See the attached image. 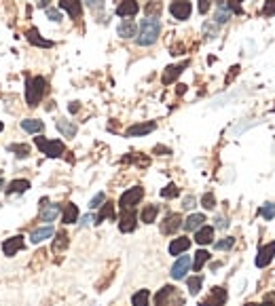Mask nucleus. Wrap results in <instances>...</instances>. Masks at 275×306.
I'll return each instance as SVG.
<instances>
[{
	"label": "nucleus",
	"mask_w": 275,
	"mask_h": 306,
	"mask_svg": "<svg viewBox=\"0 0 275 306\" xmlns=\"http://www.w3.org/2000/svg\"><path fill=\"white\" fill-rule=\"evenodd\" d=\"M161 34V21L157 17H146L142 24H140V34H138V45L140 47H148L154 45Z\"/></svg>",
	"instance_id": "1"
},
{
	"label": "nucleus",
	"mask_w": 275,
	"mask_h": 306,
	"mask_svg": "<svg viewBox=\"0 0 275 306\" xmlns=\"http://www.w3.org/2000/svg\"><path fill=\"white\" fill-rule=\"evenodd\" d=\"M47 91H49V84L42 76L28 78L26 81V102H28V106H30V108L38 106L42 95H47Z\"/></svg>",
	"instance_id": "2"
},
{
	"label": "nucleus",
	"mask_w": 275,
	"mask_h": 306,
	"mask_svg": "<svg viewBox=\"0 0 275 306\" xmlns=\"http://www.w3.org/2000/svg\"><path fill=\"white\" fill-rule=\"evenodd\" d=\"M154 306H184V296L174 285H165L154 296Z\"/></svg>",
	"instance_id": "3"
},
{
	"label": "nucleus",
	"mask_w": 275,
	"mask_h": 306,
	"mask_svg": "<svg viewBox=\"0 0 275 306\" xmlns=\"http://www.w3.org/2000/svg\"><path fill=\"white\" fill-rule=\"evenodd\" d=\"M142 196H144V190L140 186H133V188H129L127 192L121 195V198H119V207L121 209H133L140 201H142Z\"/></svg>",
	"instance_id": "4"
},
{
	"label": "nucleus",
	"mask_w": 275,
	"mask_h": 306,
	"mask_svg": "<svg viewBox=\"0 0 275 306\" xmlns=\"http://www.w3.org/2000/svg\"><path fill=\"white\" fill-rule=\"evenodd\" d=\"M34 141H36V146H38L47 156H51V159H58V156L63 154V144H61L60 139H53V141H51V139H45V138H36Z\"/></svg>",
	"instance_id": "5"
},
{
	"label": "nucleus",
	"mask_w": 275,
	"mask_h": 306,
	"mask_svg": "<svg viewBox=\"0 0 275 306\" xmlns=\"http://www.w3.org/2000/svg\"><path fill=\"white\" fill-rule=\"evenodd\" d=\"M190 11H193V6H190L188 0H174V2L169 4V13H172L174 19H178V21L188 19Z\"/></svg>",
	"instance_id": "6"
},
{
	"label": "nucleus",
	"mask_w": 275,
	"mask_h": 306,
	"mask_svg": "<svg viewBox=\"0 0 275 306\" xmlns=\"http://www.w3.org/2000/svg\"><path fill=\"white\" fill-rule=\"evenodd\" d=\"M188 268H190V258L188 255H180V258L176 260V264L172 266V279H176V281L184 279Z\"/></svg>",
	"instance_id": "7"
},
{
	"label": "nucleus",
	"mask_w": 275,
	"mask_h": 306,
	"mask_svg": "<svg viewBox=\"0 0 275 306\" xmlns=\"http://www.w3.org/2000/svg\"><path fill=\"white\" fill-rule=\"evenodd\" d=\"M119 228H121V232L136 230V211H133V209H123L121 218H119Z\"/></svg>",
	"instance_id": "8"
},
{
	"label": "nucleus",
	"mask_w": 275,
	"mask_h": 306,
	"mask_svg": "<svg viewBox=\"0 0 275 306\" xmlns=\"http://www.w3.org/2000/svg\"><path fill=\"white\" fill-rule=\"evenodd\" d=\"M182 226V216L180 213H169L165 218V222L161 224V232L163 234H174Z\"/></svg>",
	"instance_id": "9"
},
{
	"label": "nucleus",
	"mask_w": 275,
	"mask_h": 306,
	"mask_svg": "<svg viewBox=\"0 0 275 306\" xmlns=\"http://www.w3.org/2000/svg\"><path fill=\"white\" fill-rule=\"evenodd\" d=\"M224 302H227V291H224L222 287H214L210 298L208 300H203L199 306H222Z\"/></svg>",
	"instance_id": "10"
},
{
	"label": "nucleus",
	"mask_w": 275,
	"mask_h": 306,
	"mask_svg": "<svg viewBox=\"0 0 275 306\" xmlns=\"http://www.w3.org/2000/svg\"><path fill=\"white\" fill-rule=\"evenodd\" d=\"M273 255H275V241H273V243H269V245H265L258 251V255H256V266L258 268H265L273 260Z\"/></svg>",
	"instance_id": "11"
},
{
	"label": "nucleus",
	"mask_w": 275,
	"mask_h": 306,
	"mask_svg": "<svg viewBox=\"0 0 275 306\" xmlns=\"http://www.w3.org/2000/svg\"><path fill=\"white\" fill-rule=\"evenodd\" d=\"M60 9L68 11V15L72 19H79L83 13V4H81V0H60Z\"/></svg>",
	"instance_id": "12"
},
{
	"label": "nucleus",
	"mask_w": 275,
	"mask_h": 306,
	"mask_svg": "<svg viewBox=\"0 0 275 306\" xmlns=\"http://www.w3.org/2000/svg\"><path fill=\"white\" fill-rule=\"evenodd\" d=\"M140 11V4L136 0H123L121 4L117 6V15L119 17H133Z\"/></svg>",
	"instance_id": "13"
},
{
	"label": "nucleus",
	"mask_w": 275,
	"mask_h": 306,
	"mask_svg": "<svg viewBox=\"0 0 275 306\" xmlns=\"http://www.w3.org/2000/svg\"><path fill=\"white\" fill-rule=\"evenodd\" d=\"M21 247H24V237H13L2 243V251H4V255H15Z\"/></svg>",
	"instance_id": "14"
},
{
	"label": "nucleus",
	"mask_w": 275,
	"mask_h": 306,
	"mask_svg": "<svg viewBox=\"0 0 275 306\" xmlns=\"http://www.w3.org/2000/svg\"><path fill=\"white\" fill-rule=\"evenodd\" d=\"M136 32H138V28H136V24H133L131 19H125L123 24H119V28H117V34L121 38H133V36H136Z\"/></svg>",
	"instance_id": "15"
},
{
	"label": "nucleus",
	"mask_w": 275,
	"mask_h": 306,
	"mask_svg": "<svg viewBox=\"0 0 275 306\" xmlns=\"http://www.w3.org/2000/svg\"><path fill=\"white\" fill-rule=\"evenodd\" d=\"M212 239H214V228L212 226H201V228H197L195 232V241L199 245H208L212 243Z\"/></svg>",
	"instance_id": "16"
},
{
	"label": "nucleus",
	"mask_w": 275,
	"mask_h": 306,
	"mask_svg": "<svg viewBox=\"0 0 275 306\" xmlns=\"http://www.w3.org/2000/svg\"><path fill=\"white\" fill-rule=\"evenodd\" d=\"M154 123H142V125H133V127H129L127 129V138H138V135H146V133H151V131H154Z\"/></svg>",
	"instance_id": "17"
},
{
	"label": "nucleus",
	"mask_w": 275,
	"mask_h": 306,
	"mask_svg": "<svg viewBox=\"0 0 275 306\" xmlns=\"http://www.w3.org/2000/svg\"><path fill=\"white\" fill-rule=\"evenodd\" d=\"M188 247H190V239H186V237L174 239L172 243H169V253H172V255H180V253H184Z\"/></svg>",
	"instance_id": "18"
},
{
	"label": "nucleus",
	"mask_w": 275,
	"mask_h": 306,
	"mask_svg": "<svg viewBox=\"0 0 275 306\" xmlns=\"http://www.w3.org/2000/svg\"><path fill=\"white\" fill-rule=\"evenodd\" d=\"M26 38L30 40L32 45H36V47H45V49H51V47H53V42H51V40L40 38V34H38L36 28H30V30H28V34H26Z\"/></svg>",
	"instance_id": "19"
},
{
	"label": "nucleus",
	"mask_w": 275,
	"mask_h": 306,
	"mask_svg": "<svg viewBox=\"0 0 275 306\" xmlns=\"http://www.w3.org/2000/svg\"><path fill=\"white\" fill-rule=\"evenodd\" d=\"M49 237H53V228L51 226H40V228H36L30 234V241L36 245V243H42V241L49 239Z\"/></svg>",
	"instance_id": "20"
},
{
	"label": "nucleus",
	"mask_w": 275,
	"mask_h": 306,
	"mask_svg": "<svg viewBox=\"0 0 275 306\" xmlns=\"http://www.w3.org/2000/svg\"><path fill=\"white\" fill-rule=\"evenodd\" d=\"M21 129L26 133H40L45 129V123H42V120H36V118H26V120H21Z\"/></svg>",
	"instance_id": "21"
},
{
	"label": "nucleus",
	"mask_w": 275,
	"mask_h": 306,
	"mask_svg": "<svg viewBox=\"0 0 275 306\" xmlns=\"http://www.w3.org/2000/svg\"><path fill=\"white\" fill-rule=\"evenodd\" d=\"M203 222H206V216H201V213H193V216H188L184 220V230H197V228H201Z\"/></svg>",
	"instance_id": "22"
},
{
	"label": "nucleus",
	"mask_w": 275,
	"mask_h": 306,
	"mask_svg": "<svg viewBox=\"0 0 275 306\" xmlns=\"http://www.w3.org/2000/svg\"><path fill=\"white\" fill-rule=\"evenodd\" d=\"M76 218H79V209H76V205L68 203L66 207H63V213H61L63 224H74V222H76Z\"/></svg>",
	"instance_id": "23"
},
{
	"label": "nucleus",
	"mask_w": 275,
	"mask_h": 306,
	"mask_svg": "<svg viewBox=\"0 0 275 306\" xmlns=\"http://www.w3.org/2000/svg\"><path fill=\"white\" fill-rule=\"evenodd\" d=\"M30 188V182L28 180H13L9 184V188H6V195H21V192H26Z\"/></svg>",
	"instance_id": "24"
},
{
	"label": "nucleus",
	"mask_w": 275,
	"mask_h": 306,
	"mask_svg": "<svg viewBox=\"0 0 275 306\" xmlns=\"http://www.w3.org/2000/svg\"><path fill=\"white\" fill-rule=\"evenodd\" d=\"M58 216H60V207H58V205H42V213H40L42 222H53Z\"/></svg>",
	"instance_id": "25"
},
{
	"label": "nucleus",
	"mask_w": 275,
	"mask_h": 306,
	"mask_svg": "<svg viewBox=\"0 0 275 306\" xmlns=\"http://www.w3.org/2000/svg\"><path fill=\"white\" fill-rule=\"evenodd\" d=\"M58 129L63 138H74L76 135V125H72L70 120H58Z\"/></svg>",
	"instance_id": "26"
},
{
	"label": "nucleus",
	"mask_w": 275,
	"mask_h": 306,
	"mask_svg": "<svg viewBox=\"0 0 275 306\" xmlns=\"http://www.w3.org/2000/svg\"><path fill=\"white\" fill-rule=\"evenodd\" d=\"M208 260H210V253L206 251V249H201V251H197V253H195V260L190 262V266L195 268V273H199V270L203 268V264H206Z\"/></svg>",
	"instance_id": "27"
},
{
	"label": "nucleus",
	"mask_w": 275,
	"mask_h": 306,
	"mask_svg": "<svg viewBox=\"0 0 275 306\" xmlns=\"http://www.w3.org/2000/svg\"><path fill=\"white\" fill-rule=\"evenodd\" d=\"M182 70H184V63H182V66H169V68H167V72L163 74V83H165V84L174 83L176 78L180 76V72H182Z\"/></svg>",
	"instance_id": "28"
},
{
	"label": "nucleus",
	"mask_w": 275,
	"mask_h": 306,
	"mask_svg": "<svg viewBox=\"0 0 275 306\" xmlns=\"http://www.w3.org/2000/svg\"><path fill=\"white\" fill-rule=\"evenodd\" d=\"M106 218H115V205H112V203H104V205H102V211L97 213V218H95V224L104 222Z\"/></svg>",
	"instance_id": "29"
},
{
	"label": "nucleus",
	"mask_w": 275,
	"mask_h": 306,
	"mask_svg": "<svg viewBox=\"0 0 275 306\" xmlns=\"http://www.w3.org/2000/svg\"><path fill=\"white\" fill-rule=\"evenodd\" d=\"M148 298H151L148 289H140V291H136V294H133L131 304H133V306H148Z\"/></svg>",
	"instance_id": "30"
},
{
	"label": "nucleus",
	"mask_w": 275,
	"mask_h": 306,
	"mask_svg": "<svg viewBox=\"0 0 275 306\" xmlns=\"http://www.w3.org/2000/svg\"><path fill=\"white\" fill-rule=\"evenodd\" d=\"M157 213H159L157 205H148V207H144V211H142V222L144 224H153L154 218H157Z\"/></svg>",
	"instance_id": "31"
},
{
	"label": "nucleus",
	"mask_w": 275,
	"mask_h": 306,
	"mask_svg": "<svg viewBox=\"0 0 275 306\" xmlns=\"http://www.w3.org/2000/svg\"><path fill=\"white\" fill-rule=\"evenodd\" d=\"M229 17H231V11L224 4H218V11H216V17H214L216 19V26L218 24H227Z\"/></svg>",
	"instance_id": "32"
},
{
	"label": "nucleus",
	"mask_w": 275,
	"mask_h": 306,
	"mask_svg": "<svg viewBox=\"0 0 275 306\" xmlns=\"http://www.w3.org/2000/svg\"><path fill=\"white\" fill-rule=\"evenodd\" d=\"M201 285H203V279H201V277H190V279H188V291H190L193 296L199 294V291H201Z\"/></svg>",
	"instance_id": "33"
},
{
	"label": "nucleus",
	"mask_w": 275,
	"mask_h": 306,
	"mask_svg": "<svg viewBox=\"0 0 275 306\" xmlns=\"http://www.w3.org/2000/svg\"><path fill=\"white\" fill-rule=\"evenodd\" d=\"M9 150H11V152H15V154L19 156V159H24V156L30 154V146H28V144H11V146H9Z\"/></svg>",
	"instance_id": "34"
},
{
	"label": "nucleus",
	"mask_w": 275,
	"mask_h": 306,
	"mask_svg": "<svg viewBox=\"0 0 275 306\" xmlns=\"http://www.w3.org/2000/svg\"><path fill=\"white\" fill-rule=\"evenodd\" d=\"M66 247H68V234L60 232L58 239H55V243H53V251H60V249H66Z\"/></svg>",
	"instance_id": "35"
},
{
	"label": "nucleus",
	"mask_w": 275,
	"mask_h": 306,
	"mask_svg": "<svg viewBox=\"0 0 275 306\" xmlns=\"http://www.w3.org/2000/svg\"><path fill=\"white\" fill-rule=\"evenodd\" d=\"M146 13H148V17H157L159 13H161V2H159V0H153V2H148V4H146Z\"/></svg>",
	"instance_id": "36"
},
{
	"label": "nucleus",
	"mask_w": 275,
	"mask_h": 306,
	"mask_svg": "<svg viewBox=\"0 0 275 306\" xmlns=\"http://www.w3.org/2000/svg\"><path fill=\"white\" fill-rule=\"evenodd\" d=\"M260 216H263L265 220H273L275 218V205L273 203H267L260 207Z\"/></svg>",
	"instance_id": "37"
},
{
	"label": "nucleus",
	"mask_w": 275,
	"mask_h": 306,
	"mask_svg": "<svg viewBox=\"0 0 275 306\" xmlns=\"http://www.w3.org/2000/svg\"><path fill=\"white\" fill-rule=\"evenodd\" d=\"M161 196H163V198H174V196H178V186H176V184H167V186L161 190Z\"/></svg>",
	"instance_id": "38"
},
{
	"label": "nucleus",
	"mask_w": 275,
	"mask_h": 306,
	"mask_svg": "<svg viewBox=\"0 0 275 306\" xmlns=\"http://www.w3.org/2000/svg\"><path fill=\"white\" fill-rule=\"evenodd\" d=\"M201 205H203L206 209H214V207H216V198H214V195H212V192L203 195V196H201Z\"/></svg>",
	"instance_id": "39"
},
{
	"label": "nucleus",
	"mask_w": 275,
	"mask_h": 306,
	"mask_svg": "<svg viewBox=\"0 0 275 306\" xmlns=\"http://www.w3.org/2000/svg\"><path fill=\"white\" fill-rule=\"evenodd\" d=\"M227 2H229V4H224V6H227L231 13H235V15H239V13H242V2H244V0H227Z\"/></svg>",
	"instance_id": "40"
},
{
	"label": "nucleus",
	"mask_w": 275,
	"mask_h": 306,
	"mask_svg": "<svg viewBox=\"0 0 275 306\" xmlns=\"http://www.w3.org/2000/svg\"><path fill=\"white\" fill-rule=\"evenodd\" d=\"M233 245H235V239H233V237H227V239L218 241V243H216V249H231Z\"/></svg>",
	"instance_id": "41"
},
{
	"label": "nucleus",
	"mask_w": 275,
	"mask_h": 306,
	"mask_svg": "<svg viewBox=\"0 0 275 306\" xmlns=\"http://www.w3.org/2000/svg\"><path fill=\"white\" fill-rule=\"evenodd\" d=\"M263 13H265L267 17L275 15V0H267V2H265V9H263Z\"/></svg>",
	"instance_id": "42"
},
{
	"label": "nucleus",
	"mask_w": 275,
	"mask_h": 306,
	"mask_svg": "<svg viewBox=\"0 0 275 306\" xmlns=\"http://www.w3.org/2000/svg\"><path fill=\"white\" fill-rule=\"evenodd\" d=\"M104 201H106V196H104V195H102V192H100V195H95L93 198H91L89 207H91V209H95V207H100V205H102Z\"/></svg>",
	"instance_id": "43"
},
{
	"label": "nucleus",
	"mask_w": 275,
	"mask_h": 306,
	"mask_svg": "<svg viewBox=\"0 0 275 306\" xmlns=\"http://www.w3.org/2000/svg\"><path fill=\"white\" fill-rule=\"evenodd\" d=\"M47 17L51 19V21H61V13H60V9H51V6H49V9H47Z\"/></svg>",
	"instance_id": "44"
},
{
	"label": "nucleus",
	"mask_w": 275,
	"mask_h": 306,
	"mask_svg": "<svg viewBox=\"0 0 275 306\" xmlns=\"http://www.w3.org/2000/svg\"><path fill=\"white\" fill-rule=\"evenodd\" d=\"M85 2L89 4L91 11H102V6H104V0H85Z\"/></svg>",
	"instance_id": "45"
},
{
	"label": "nucleus",
	"mask_w": 275,
	"mask_h": 306,
	"mask_svg": "<svg viewBox=\"0 0 275 306\" xmlns=\"http://www.w3.org/2000/svg\"><path fill=\"white\" fill-rule=\"evenodd\" d=\"M203 30H206V36H208V38H214V36H216V26L206 24V28H203Z\"/></svg>",
	"instance_id": "46"
},
{
	"label": "nucleus",
	"mask_w": 275,
	"mask_h": 306,
	"mask_svg": "<svg viewBox=\"0 0 275 306\" xmlns=\"http://www.w3.org/2000/svg\"><path fill=\"white\" fill-rule=\"evenodd\" d=\"M182 207H184V209H193L195 207V196H186L184 203H182Z\"/></svg>",
	"instance_id": "47"
},
{
	"label": "nucleus",
	"mask_w": 275,
	"mask_h": 306,
	"mask_svg": "<svg viewBox=\"0 0 275 306\" xmlns=\"http://www.w3.org/2000/svg\"><path fill=\"white\" fill-rule=\"evenodd\" d=\"M208 9H210L208 0H199V13H208Z\"/></svg>",
	"instance_id": "48"
},
{
	"label": "nucleus",
	"mask_w": 275,
	"mask_h": 306,
	"mask_svg": "<svg viewBox=\"0 0 275 306\" xmlns=\"http://www.w3.org/2000/svg\"><path fill=\"white\" fill-rule=\"evenodd\" d=\"M258 306H275V298H267V300L263 304H258Z\"/></svg>",
	"instance_id": "49"
},
{
	"label": "nucleus",
	"mask_w": 275,
	"mask_h": 306,
	"mask_svg": "<svg viewBox=\"0 0 275 306\" xmlns=\"http://www.w3.org/2000/svg\"><path fill=\"white\" fill-rule=\"evenodd\" d=\"M38 6L40 9H49V0H38Z\"/></svg>",
	"instance_id": "50"
},
{
	"label": "nucleus",
	"mask_w": 275,
	"mask_h": 306,
	"mask_svg": "<svg viewBox=\"0 0 275 306\" xmlns=\"http://www.w3.org/2000/svg\"><path fill=\"white\" fill-rule=\"evenodd\" d=\"M2 186H4V182H2V180H0V188H2Z\"/></svg>",
	"instance_id": "51"
},
{
	"label": "nucleus",
	"mask_w": 275,
	"mask_h": 306,
	"mask_svg": "<svg viewBox=\"0 0 275 306\" xmlns=\"http://www.w3.org/2000/svg\"><path fill=\"white\" fill-rule=\"evenodd\" d=\"M245 306H258V304H252V302H250V304H245Z\"/></svg>",
	"instance_id": "52"
},
{
	"label": "nucleus",
	"mask_w": 275,
	"mask_h": 306,
	"mask_svg": "<svg viewBox=\"0 0 275 306\" xmlns=\"http://www.w3.org/2000/svg\"><path fill=\"white\" fill-rule=\"evenodd\" d=\"M216 2H218V4H222V0H216Z\"/></svg>",
	"instance_id": "53"
},
{
	"label": "nucleus",
	"mask_w": 275,
	"mask_h": 306,
	"mask_svg": "<svg viewBox=\"0 0 275 306\" xmlns=\"http://www.w3.org/2000/svg\"><path fill=\"white\" fill-rule=\"evenodd\" d=\"M0 131H2V123H0Z\"/></svg>",
	"instance_id": "54"
}]
</instances>
